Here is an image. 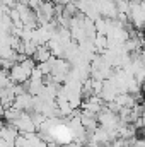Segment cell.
Returning a JSON list of instances; mask_svg holds the SVG:
<instances>
[{
  "instance_id": "obj_1",
  "label": "cell",
  "mask_w": 145,
  "mask_h": 147,
  "mask_svg": "<svg viewBox=\"0 0 145 147\" xmlns=\"http://www.w3.org/2000/svg\"><path fill=\"white\" fill-rule=\"evenodd\" d=\"M55 5H62V7H67V5H70V3H73L75 0H51Z\"/></svg>"
}]
</instances>
